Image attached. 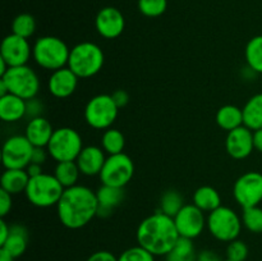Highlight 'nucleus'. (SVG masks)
<instances>
[{"label":"nucleus","instance_id":"nucleus-26","mask_svg":"<svg viewBox=\"0 0 262 261\" xmlns=\"http://www.w3.org/2000/svg\"><path fill=\"white\" fill-rule=\"evenodd\" d=\"M215 120L222 129L230 132L243 125V110L235 105H224L217 110Z\"/></svg>","mask_w":262,"mask_h":261},{"label":"nucleus","instance_id":"nucleus-16","mask_svg":"<svg viewBox=\"0 0 262 261\" xmlns=\"http://www.w3.org/2000/svg\"><path fill=\"white\" fill-rule=\"evenodd\" d=\"M225 148L230 158L235 159V160H243V159L248 158L255 150L253 130H251L246 125H241V127L228 132Z\"/></svg>","mask_w":262,"mask_h":261},{"label":"nucleus","instance_id":"nucleus-39","mask_svg":"<svg viewBox=\"0 0 262 261\" xmlns=\"http://www.w3.org/2000/svg\"><path fill=\"white\" fill-rule=\"evenodd\" d=\"M49 151L46 147H33L32 151V158H31V163H36V164H45V161L48 160L49 158Z\"/></svg>","mask_w":262,"mask_h":261},{"label":"nucleus","instance_id":"nucleus-18","mask_svg":"<svg viewBox=\"0 0 262 261\" xmlns=\"http://www.w3.org/2000/svg\"><path fill=\"white\" fill-rule=\"evenodd\" d=\"M105 161H106L105 151L102 150V147L94 145L82 148L78 158L76 159V163L81 174L87 177L100 176Z\"/></svg>","mask_w":262,"mask_h":261},{"label":"nucleus","instance_id":"nucleus-28","mask_svg":"<svg viewBox=\"0 0 262 261\" xmlns=\"http://www.w3.org/2000/svg\"><path fill=\"white\" fill-rule=\"evenodd\" d=\"M245 55L247 67H250L255 73L262 74V35L255 36L248 41Z\"/></svg>","mask_w":262,"mask_h":261},{"label":"nucleus","instance_id":"nucleus-15","mask_svg":"<svg viewBox=\"0 0 262 261\" xmlns=\"http://www.w3.org/2000/svg\"><path fill=\"white\" fill-rule=\"evenodd\" d=\"M95 26L100 36L107 40L119 37L125 27L123 13L114 7H105L97 13Z\"/></svg>","mask_w":262,"mask_h":261},{"label":"nucleus","instance_id":"nucleus-31","mask_svg":"<svg viewBox=\"0 0 262 261\" xmlns=\"http://www.w3.org/2000/svg\"><path fill=\"white\" fill-rule=\"evenodd\" d=\"M184 205L186 204H184L183 196L181 194V192H178L177 189H168L161 196L159 211L164 212L168 216L174 217L181 211V209Z\"/></svg>","mask_w":262,"mask_h":261},{"label":"nucleus","instance_id":"nucleus-35","mask_svg":"<svg viewBox=\"0 0 262 261\" xmlns=\"http://www.w3.org/2000/svg\"><path fill=\"white\" fill-rule=\"evenodd\" d=\"M118 261H155V256L138 245L123 251Z\"/></svg>","mask_w":262,"mask_h":261},{"label":"nucleus","instance_id":"nucleus-21","mask_svg":"<svg viewBox=\"0 0 262 261\" xmlns=\"http://www.w3.org/2000/svg\"><path fill=\"white\" fill-rule=\"evenodd\" d=\"M0 118L7 123H14L26 118V100L13 94L0 96Z\"/></svg>","mask_w":262,"mask_h":261},{"label":"nucleus","instance_id":"nucleus-40","mask_svg":"<svg viewBox=\"0 0 262 261\" xmlns=\"http://www.w3.org/2000/svg\"><path fill=\"white\" fill-rule=\"evenodd\" d=\"M112 97L119 109L120 107L127 106V104L129 102V94H128L125 90H120V89L115 90V91L112 94Z\"/></svg>","mask_w":262,"mask_h":261},{"label":"nucleus","instance_id":"nucleus-34","mask_svg":"<svg viewBox=\"0 0 262 261\" xmlns=\"http://www.w3.org/2000/svg\"><path fill=\"white\" fill-rule=\"evenodd\" d=\"M168 0H138V10L145 17L156 18L165 13Z\"/></svg>","mask_w":262,"mask_h":261},{"label":"nucleus","instance_id":"nucleus-37","mask_svg":"<svg viewBox=\"0 0 262 261\" xmlns=\"http://www.w3.org/2000/svg\"><path fill=\"white\" fill-rule=\"evenodd\" d=\"M42 113L43 104L37 99V97L26 100V118H28V120L33 119V118L42 117Z\"/></svg>","mask_w":262,"mask_h":261},{"label":"nucleus","instance_id":"nucleus-41","mask_svg":"<svg viewBox=\"0 0 262 261\" xmlns=\"http://www.w3.org/2000/svg\"><path fill=\"white\" fill-rule=\"evenodd\" d=\"M86 261H118V257L109 251H97L92 253Z\"/></svg>","mask_w":262,"mask_h":261},{"label":"nucleus","instance_id":"nucleus-38","mask_svg":"<svg viewBox=\"0 0 262 261\" xmlns=\"http://www.w3.org/2000/svg\"><path fill=\"white\" fill-rule=\"evenodd\" d=\"M13 206V199L12 194L8 193L7 191L0 188V216L5 217L9 211L12 210Z\"/></svg>","mask_w":262,"mask_h":261},{"label":"nucleus","instance_id":"nucleus-12","mask_svg":"<svg viewBox=\"0 0 262 261\" xmlns=\"http://www.w3.org/2000/svg\"><path fill=\"white\" fill-rule=\"evenodd\" d=\"M234 199L241 206H258L262 201V173L247 171L235 181L233 187Z\"/></svg>","mask_w":262,"mask_h":261},{"label":"nucleus","instance_id":"nucleus-10","mask_svg":"<svg viewBox=\"0 0 262 261\" xmlns=\"http://www.w3.org/2000/svg\"><path fill=\"white\" fill-rule=\"evenodd\" d=\"M133 174L135 163L129 155L120 153L107 156L99 177L101 183L105 186L124 188L132 181Z\"/></svg>","mask_w":262,"mask_h":261},{"label":"nucleus","instance_id":"nucleus-32","mask_svg":"<svg viewBox=\"0 0 262 261\" xmlns=\"http://www.w3.org/2000/svg\"><path fill=\"white\" fill-rule=\"evenodd\" d=\"M36 31V19L28 13H20L13 19L12 33L20 37L30 38Z\"/></svg>","mask_w":262,"mask_h":261},{"label":"nucleus","instance_id":"nucleus-24","mask_svg":"<svg viewBox=\"0 0 262 261\" xmlns=\"http://www.w3.org/2000/svg\"><path fill=\"white\" fill-rule=\"evenodd\" d=\"M243 125L251 130L262 128V94H256L243 106Z\"/></svg>","mask_w":262,"mask_h":261},{"label":"nucleus","instance_id":"nucleus-43","mask_svg":"<svg viewBox=\"0 0 262 261\" xmlns=\"http://www.w3.org/2000/svg\"><path fill=\"white\" fill-rule=\"evenodd\" d=\"M10 233V225H8V223L5 222L4 217L0 219V246L4 245L5 241L8 240Z\"/></svg>","mask_w":262,"mask_h":261},{"label":"nucleus","instance_id":"nucleus-30","mask_svg":"<svg viewBox=\"0 0 262 261\" xmlns=\"http://www.w3.org/2000/svg\"><path fill=\"white\" fill-rule=\"evenodd\" d=\"M125 146L124 135L117 128H109L101 137V147L107 155L123 153Z\"/></svg>","mask_w":262,"mask_h":261},{"label":"nucleus","instance_id":"nucleus-42","mask_svg":"<svg viewBox=\"0 0 262 261\" xmlns=\"http://www.w3.org/2000/svg\"><path fill=\"white\" fill-rule=\"evenodd\" d=\"M197 261H222L219 255L211 250H204L197 255Z\"/></svg>","mask_w":262,"mask_h":261},{"label":"nucleus","instance_id":"nucleus-29","mask_svg":"<svg viewBox=\"0 0 262 261\" xmlns=\"http://www.w3.org/2000/svg\"><path fill=\"white\" fill-rule=\"evenodd\" d=\"M166 261H197L196 250L192 240L179 238L176 246L166 255Z\"/></svg>","mask_w":262,"mask_h":261},{"label":"nucleus","instance_id":"nucleus-20","mask_svg":"<svg viewBox=\"0 0 262 261\" xmlns=\"http://www.w3.org/2000/svg\"><path fill=\"white\" fill-rule=\"evenodd\" d=\"M54 130L51 123L45 117H38L28 120L25 136L33 147H48Z\"/></svg>","mask_w":262,"mask_h":261},{"label":"nucleus","instance_id":"nucleus-22","mask_svg":"<svg viewBox=\"0 0 262 261\" xmlns=\"http://www.w3.org/2000/svg\"><path fill=\"white\" fill-rule=\"evenodd\" d=\"M28 229L23 224H12L10 225V233L8 240L0 248L7 251L8 253L14 258L19 257L26 252L28 246Z\"/></svg>","mask_w":262,"mask_h":261},{"label":"nucleus","instance_id":"nucleus-3","mask_svg":"<svg viewBox=\"0 0 262 261\" xmlns=\"http://www.w3.org/2000/svg\"><path fill=\"white\" fill-rule=\"evenodd\" d=\"M69 54L71 49L56 36L38 37L32 46V58L36 64L51 72L68 67Z\"/></svg>","mask_w":262,"mask_h":261},{"label":"nucleus","instance_id":"nucleus-4","mask_svg":"<svg viewBox=\"0 0 262 261\" xmlns=\"http://www.w3.org/2000/svg\"><path fill=\"white\" fill-rule=\"evenodd\" d=\"M105 55L102 49L91 41H83L71 49L68 68L78 76V78H91L102 69Z\"/></svg>","mask_w":262,"mask_h":261},{"label":"nucleus","instance_id":"nucleus-23","mask_svg":"<svg viewBox=\"0 0 262 261\" xmlns=\"http://www.w3.org/2000/svg\"><path fill=\"white\" fill-rule=\"evenodd\" d=\"M28 182H30V176L26 169H5L0 178V186L2 189L13 196L25 192Z\"/></svg>","mask_w":262,"mask_h":261},{"label":"nucleus","instance_id":"nucleus-25","mask_svg":"<svg viewBox=\"0 0 262 261\" xmlns=\"http://www.w3.org/2000/svg\"><path fill=\"white\" fill-rule=\"evenodd\" d=\"M193 204L204 212H211L222 206V197L214 187L201 186L194 191Z\"/></svg>","mask_w":262,"mask_h":261},{"label":"nucleus","instance_id":"nucleus-33","mask_svg":"<svg viewBox=\"0 0 262 261\" xmlns=\"http://www.w3.org/2000/svg\"><path fill=\"white\" fill-rule=\"evenodd\" d=\"M242 223L250 232L262 233V207H245L242 212Z\"/></svg>","mask_w":262,"mask_h":261},{"label":"nucleus","instance_id":"nucleus-46","mask_svg":"<svg viewBox=\"0 0 262 261\" xmlns=\"http://www.w3.org/2000/svg\"><path fill=\"white\" fill-rule=\"evenodd\" d=\"M0 261H14V257L5 250L0 248Z\"/></svg>","mask_w":262,"mask_h":261},{"label":"nucleus","instance_id":"nucleus-14","mask_svg":"<svg viewBox=\"0 0 262 261\" xmlns=\"http://www.w3.org/2000/svg\"><path fill=\"white\" fill-rule=\"evenodd\" d=\"M32 56V48H31L28 38L10 33L5 36L0 46V58L4 59L10 67L27 66L28 60Z\"/></svg>","mask_w":262,"mask_h":261},{"label":"nucleus","instance_id":"nucleus-45","mask_svg":"<svg viewBox=\"0 0 262 261\" xmlns=\"http://www.w3.org/2000/svg\"><path fill=\"white\" fill-rule=\"evenodd\" d=\"M253 146H255V150L262 153V128L253 130Z\"/></svg>","mask_w":262,"mask_h":261},{"label":"nucleus","instance_id":"nucleus-19","mask_svg":"<svg viewBox=\"0 0 262 261\" xmlns=\"http://www.w3.org/2000/svg\"><path fill=\"white\" fill-rule=\"evenodd\" d=\"M124 188L102 184L96 191L97 216L109 217L110 215H113L115 209L124 201Z\"/></svg>","mask_w":262,"mask_h":261},{"label":"nucleus","instance_id":"nucleus-7","mask_svg":"<svg viewBox=\"0 0 262 261\" xmlns=\"http://www.w3.org/2000/svg\"><path fill=\"white\" fill-rule=\"evenodd\" d=\"M49 155L56 163L76 161L83 148L81 135L71 127H61L54 130L48 145Z\"/></svg>","mask_w":262,"mask_h":261},{"label":"nucleus","instance_id":"nucleus-44","mask_svg":"<svg viewBox=\"0 0 262 261\" xmlns=\"http://www.w3.org/2000/svg\"><path fill=\"white\" fill-rule=\"evenodd\" d=\"M26 171H27V174L30 176V178H33V177H37L40 176V174H42V165H40V164H36V163H30L28 164V166L26 168Z\"/></svg>","mask_w":262,"mask_h":261},{"label":"nucleus","instance_id":"nucleus-47","mask_svg":"<svg viewBox=\"0 0 262 261\" xmlns=\"http://www.w3.org/2000/svg\"><path fill=\"white\" fill-rule=\"evenodd\" d=\"M224 261H232V260H228V258H227V260H224Z\"/></svg>","mask_w":262,"mask_h":261},{"label":"nucleus","instance_id":"nucleus-8","mask_svg":"<svg viewBox=\"0 0 262 261\" xmlns=\"http://www.w3.org/2000/svg\"><path fill=\"white\" fill-rule=\"evenodd\" d=\"M119 107L112 95L100 94L91 97L84 107V120L94 129L106 130L112 128L118 118Z\"/></svg>","mask_w":262,"mask_h":261},{"label":"nucleus","instance_id":"nucleus-2","mask_svg":"<svg viewBox=\"0 0 262 261\" xmlns=\"http://www.w3.org/2000/svg\"><path fill=\"white\" fill-rule=\"evenodd\" d=\"M137 242L154 256H166L181 238L174 217L156 211L148 215L137 228Z\"/></svg>","mask_w":262,"mask_h":261},{"label":"nucleus","instance_id":"nucleus-36","mask_svg":"<svg viewBox=\"0 0 262 261\" xmlns=\"http://www.w3.org/2000/svg\"><path fill=\"white\" fill-rule=\"evenodd\" d=\"M248 256V247L243 241L234 240L227 247V258L232 261H246Z\"/></svg>","mask_w":262,"mask_h":261},{"label":"nucleus","instance_id":"nucleus-27","mask_svg":"<svg viewBox=\"0 0 262 261\" xmlns=\"http://www.w3.org/2000/svg\"><path fill=\"white\" fill-rule=\"evenodd\" d=\"M78 165L76 161H61L58 163L55 166V171L54 176L58 179L59 183L64 187V188H69V187L76 186L79 178Z\"/></svg>","mask_w":262,"mask_h":261},{"label":"nucleus","instance_id":"nucleus-6","mask_svg":"<svg viewBox=\"0 0 262 261\" xmlns=\"http://www.w3.org/2000/svg\"><path fill=\"white\" fill-rule=\"evenodd\" d=\"M242 224V217L234 210L220 206L209 212L206 227L215 240L229 243L239 237Z\"/></svg>","mask_w":262,"mask_h":261},{"label":"nucleus","instance_id":"nucleus-5","mask_svg":"<svg viewBox=\"0 0 262 261\" xmlns=\"http://www.w3.org/2000/svg\"><path fill=\"white\" fill-rule=\"evenodd\" d=\"M64 189L54 174L42 173L30 178L25 194L31 205L46 209L58 205Z\"/></svg>","mask_w":262,"mask_h":261},{"label":"nucleus","instance_id":"nucleus-11","mask_svg":"<svg viewBox=\"0 0 262 261\" xmlns=\"http://www.w3.org/2000/svg\"><path fill=\"white\" fill-rule=\"evenodd\" d=\"M33 146L25 135L10 136L3 143L2 163L5 169H26L31 163Z\"/></svg>","mask_w":262,"mask_h":261},{"label":"nucleus","instance_id":"nucleus-13","mask_svg":"<svg viewBox=\"0 0 262 261\" xmlns=\"http://www.w3.org/2000/svg\"><path fill=\"white\" fill-rule=\"evenodd\" d=\"M174 223L181 237L193 240L201 235L207 224L205 212L194 204H186L174 216Z\"/></svg>","mask_w":262,"mask_h":261},{"label":"nucleus","instance_id":"nucleus-9","mask_svg":"<svg viewBox=\"0 0 262 261\" xmlns=\"http://www.w3.org/2000/svg\"><path fill=\"white\" fill-rule=\"evenodd\" d=\"M0 79L7 84L9 94L25 100L33 99L40 91V78L37 73L28 66L10 67L0 77Z\"/></svg>","mask_w":262,"mask_h":261},{"label":"nucleus","instance_id":"nucleus-17","mask_svg":"<svg viewBox=\"0 0 262 261\" xmlns=\"http://www.w3.org/2000/svg\"><path fill=\"white\" fill-rule=\"evenodd\" d=\"M78 76L68 67L54 71L49 77L48 90L56 99H67L72 96L78 86Z\"/></svg>","mask_w":262,"mask_h":261},{"label":"nucleus","instance_id":"nucleus-1","mask_svg":"<svg viewBox=\"0 0 262 261\" xmlns=\"http://www.w3.org/2000/svg\"><path fill=\"white\" fill-rule=\"evenodd\" d=\"M56 212L61 224L68 229H81L97 216L96 192L90 187L76 184L64 189Z\"/></svg>","mask_w":262,"mask_h":261}]
</instances>
